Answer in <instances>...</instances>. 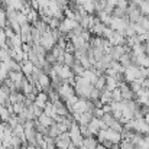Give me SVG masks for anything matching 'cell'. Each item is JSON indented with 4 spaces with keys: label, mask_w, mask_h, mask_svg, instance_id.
<instances>
[{
    "label": "cell",
    "mask_w": 149,
    "mask_h": 149,
    "mask_svg": "<svg viewBox=\"0 0 149 149\" xmlns=\"http://www.w3.org/2000/svg\"><path fill=\"white\" fill-rule=\"evenodd\" d=\"M123 75H125V81L129 83V84L133 83V81H136V80H143L142 71H141V67L139 65H129V67H126Z\"/></svg>",
    "instance_id": "obj_2"
},
{
    "label": "cell",
    "mask_w": 149,
    "mask_h": 149,
    "mask_svg": "<svg viewBox=\"0 0 149 149\" xmlns=\"http://www.w3.org/2000/svg\"><path fill=\"white\" fill-rule=\"evenodd\" d=\"M59 25H61V19H58L55 16H51L49 22H48V26L51 29H59Z\"/></svg>",
    "instance_id": "obj_32"
},
{
    "label": "cell",
    "mask_w": 149,
    "mask_h": 149,
    "mask_svg": "<svg viewBox=\"0 0 149 149\" xmlns=\"http://www.w3.org/2000/svg\"><path fill=\"white\" fill-rule=\"evenodd\" d=\"M10 67L7 62H0V78L4 81L6 78H9V74H10Z\"/></svg>",
    "instance_id": "obj_17"
},
{
    "label": "cell",
    "mask_w": 149,
    "mask_h": 149,
    "mask_svg": "<svg viewBox=\"0 0 149 149\" xmlns=\"http://www.w3.org/2000/svg\"><path fill=\"white\" fill-rule=\"evenodd\" d=\"M0 123H1V119H0Z\"/></svg>",
    "instance_id": "obj_44"
},
{
    "label": "cell",
    "mask_w": 149,
    "mask_h": 149,
    "mask_svg": "<svg viewBox=\"0 0 149 149\" xmlns=\"http://www.w3.org/2000/svg\"><path fill=\"white\" fill-rule=\"evenodd\" d=\"M133 130L142 135H148L149 125L145 122V119H133Z\"/></svg>",
    "instance_id": "obj_8"
},
{
    "label": "cell",
    "mask_w": 149,
    "mask_h": 149,
    "mask_svg": "<svg viewBox=\"0 0 149 149\" xmlns=\"http://www.w3.org/2000/svg\"><path fill=\"white\" fill-rule=\"evenodd\" d=\"M75 55L74 54H71V52H65L64 54V62L62 64H65V65H68V67H72L74 65V62H75Z\"/></svg>",
    "instance_id": "obj_24"
},
{
    "label": "cell",
    "mask_w": 149,
    "mask_h": 149,
    "mask_svg": "<svg viewBox=\"0 0 149 149\" xmlns=\"http://www.w3.org/2000/svg\"><path fill=\"white\" fill-rule=\"evenodd\" d=\"M56 42H58V39L55 38V35H54V32H52V29L48 28L44 33H42V36H41V45L45 48V49L49 52L55 45H56Z\"/></svg>",
    "instance_id": "obj_3"
},
{
    "label": "cell",
    "mask_w": 149,
    "mask_h": 149,
    "mask_svg": "<svg viewBox=\"0 0 149 149\" xmlns=\"http://www.w3.org/2000/svg\"><path fill=\"white\" fill-rule=\"evenodd\" d=\"M138 7H139V10L143 16H149V0H142Z\"/></svg>",
    "instance_id": "obj_28"
},
{
    "label": "cell",
    "mask_w": 149,
    "mask_h": 149,
    "mask_svg": "<svg viewBox=\"0 0 149 149\" xmlns=\"http://www.w3.org/2000/svg\"><path fill=\"white\" fill-rule=\"evenodd\" d=\"M10 117H12V113L9 111V109L6 106H0V119H1V122L7 123Z\"/></svg>",
    "instance_id": "obj_21"
},
{
    "label": "cell",
    "mask_w": 149,
    "mask_h": 149,
    "mask_svg": "<svg viewBox=\"0 0 149 149\" xmlns=\"http://www.w3.org/2000/svg\"><path fill=\"white\" fill-rule=\"evenodd\" d=\"M51 77L49 74H47V72H41L39 75H38V83L36 84H39L41 87H42V90L44 91H48V88L51 87Z\"/></svg>",
    "instance_id": "obj_10"
},
{
    "label": "cell",
    "mask_w": 149,
    "mask_h": 149,
    "mask_svg": "<svg viewBox=\"0 0 149 149\" xmlns=\"http://www.w3.org/2000/svg\"><path fill=\"white\" fill-rule=\"evenodd\" d=\"M136 65L139 67H145V68H149V55L148 54H143L141 56L136 58Z\"/></svg>",
    "instance_id": "obj_22"
},
{
    "label": "cell",
    "mask_w": 149,
    "mask_h": 149,
    "mask_svg": "<svg viewBox=\"0 0 149 149\" xmlns=\"http://www.w3.org/2000/svg\"><path fill=\"white\" fill-rule=\"evenodd\" d=\"M44 113H47L48 116H51V117L54 119V116L56 114V111H55V104H54L52 101H48V103H47V106L44 107Z\"/></svg>",
    "instance_id": "obj_26"
},
{
    "label": "cell",
    "mask_w": 149,
    "mask_h": 149,
    "mask_svg": "<svg viewBox=\"0 0 149 149\" xmlns=\"http://www.w3.org/2000/svg\"><path fill=\"white\" fill-rule=\"evenodd\" d=\"M106 78H107V84H106V88H107V90L113 91L114 88L119 87V81H117L114 77H107V75H106Z\"/></svg>",
    "instance_id": "obj_25"
},
{
    "label": "cell",
    "mask_w": 149,
    "mask_h": 149,
    "mask_svg": "<svg viewBox=\"0 0 149 149\" xmlns=\"http://www.w3.org/2000/svg\"><path fill=\"white\" fill-rule=\"evenodd\" d=\"M75 94L81 99H90V93H91V88H93V84L88 83L86 78H83L81 75H77L75 77Z\"/></svg>",
    "instance_id": "obj_1"
},
{
    "label": "cell",
    "mask_w": 149,
    "mask_h": 149,
    "mask_svg": "<svg viewBox=\"0 0 149 149\" xmlns=\"http://www.w3.org/2000/svg\"><path fill=\"white\" fill-rule=\"evenodd\" d=\"M119 88H120V91H122V97H123V100H135L136 99V93L132 90V87H130L129 83H126V81L120 83Z\"/></svg>",
    "instance_id": "obj_5"
},
{
    "label": "cell",
    "mask_w": 149,
    "mask_h": 149,
    "mask_svg": "<svg viewBox=\"0 0 149 149\" xmlns=\"http://www.w3.org/2000/svg\"><path fill=\"white\" fill-rule=\"evenodd\" d=\"M33 26H35V28H38V29H39L42 33H44V32H45V31L49 28V26H48V23H47V22H44L42 19H39L36 23H33Z\"/></svg>",
    "instance_id": "obj_33"
},
{
    "label": "cell",
    "mask_w": 149,
    "mask_h": 149,
    "mask_svg": "<svg viewBox=\"0 0 149 149\" xmlns=\"http://www.w3.org/2000/svg\"><path fill=\"white\" fill-rule=\"evenodd\" d=\"M106 26H107V25H104V23H101L100 20H97L88 31L91 32V35H96V36H101V38H103V33H104Z\"/></svg>",
    "instance_id": "obj_14"
},
{
    "label": "cell",
    "mask_w": 149,
    "mask_h": 149,
    "mask_svg": "<svg viewBox=\"0 0 149 149\" xmlns=\"http://www.w3.org/2000/svg\"><path fill=\"white\" fill-rule=\"evenodd\" d=\"M58 93H59L61 99L67 100L68 97H71V96L75 94V88H74V86H71L68 83H62V86L58 88Z\"/></svg>",
    "instance_id": "obj_7"
},
{
    "label": "cell",
    "mask_w": 149,
    "mask_h": 149,
    "mask_svg": "<svg viewBox=\"0 0 149 149\" xmlns=\"http://www.w3.org/2000/svg\"><path fill=\"white\" fill-rule=\"evenodd\" d=\"M48 101H49L48 93H47V91H39V93L36 94V99H35V103H33V104H36L38 107H41V109L44 110V107L47 106Z\"/></svg>",
    "instance_id": "obj_12"
},
{
    "label": "cell",
    "mask_w": 149,
    "mask_h": 149,
    "mask_svg": "<svg viewBox=\"0 0 149 149\" xmlns=\"http://www.w3.org/2000/svg\"><path fill=\"white\" fill-rule=\"evenodd\" d=\"M143 119H145V122H146V123H148V125H149V110H148V111H146V113H145V116H143Z\"/></svg>",
    "instance_id": "obj_42"
},
{
    "label": "cell",
    "mask_w": 149,
    "mask_h": 149,
    "mask_svg": "<svg viewBox=\"0 0 149 149\" xmlns=\"http://www.w3.org/2000/svg\"><path fill=\"white\" fill-rule=\"evenodd\" d=\"M100 125H101V119L94 116V117L91 119V122L87 125L88 129H90V132H91V135H97L100 130H101V126H100Z\"/></svg>",
    "instance_id": "obj_13"
},
{
    "label": "cell",
    "mask_w": 149,
    "mask_h": 149,
    "mask_svg": "<svg viewBox=\"0 0 149 149\" xmlns=\"http://www.w3.org/2000/svg\"><path fill=\"white\" fill-rule=\"evenodd\" d=\"M7 22H9V19H7V13H6V7H1V10H0V28H6L7 26Z\"/></svg>",
    "instance_id": "obj_27"
},
{
    "label": "cell",
    "mask_w": 149,
    "mask_h": 149,
    "mask_svg": "<svg viewBox=\"0 0 149 149\" xmlns=\"http://www.w3.org/2000/svg\"><path fill=\"white\" fill-rule=\"evenodd\" d=\"M36 122H38V123H41L42 126H47V127H49L51 125H54V123H55V122H54V119H52L51 116H48L47 113H42V114L36 119Z\"/></svg>",
    "instance_id": "obj_16"
},
{
    "label": "cell",
    "mask_w": 149,
    "mask_h": 149,
    "mask_svg": "<svg viewBox=\"0 0 149 149\" xmlns=\"http://www.w3.org/2000/svg\"><path fill=\"white\" fill-rule=\"evenodd\" d=\"M111 15L116 16V17H125V16H126V10H123V9H120V7H114V10H113Z\"/></svg>",
    "instance_id": "obj_40"
},
{
    "label": "cell",
    "mask_w": 149,
    "mask_h": 149,
    "mask_svg": "<svg viewBox=\"0 0 149 149\" xmlns=\"http://www.w3.org/2000/svg\"><path fill=\"white\" fill-rule=\"evenodd\" d=\"M80 130H81V135H83L84 138L91 136V132H90V129H88L87 125H80Z\"/></svg>",
    "instance_id": "obj_41"
},
{
    "label": "cell",
    "mask_w": 149,
    "mask_h": 149,
    "mask_svg": "<svg viewBox=\"0 0 149 149\" xmlns=\"http://www.w3.org/2000/svg\"><path fill=\"white\" fill-rule=\"evenodd\" d=\"M100 101L103 103V104H110L113 99H111V91L110 90H107V88H104V90H101V96H100Z\"/></svg>",
    "instance_id": "obj_19"
},
{
    "label": "cell",
    "mask_w": 149,
    "mask_h": 149,
    "mask_svg": "<svg viewBox=\"0 0 149 149\" xmlns=\"http://www.w3.org/2000/svg\"><path fill=\"white\" fill-rule=\"evenodd\" d=\"M106 84H107V78H106V74H101L97 77V80H96V83L93 84L96 88H99V90H104L106 88Z\"/></svg>",
    "instance_id": "obj_20"
},
{
    "label": "cell",
    "mask_w": 149,
    "mask_h": 149,
    "mask_svg": "<svg viewBox=\"0 0 149 149\" xmlns=\"http://www.w3.org/2000/svg\"><path fill=\"white\" fill-rule=\"evenodd\" d=\"M26 16H28V19H29V23H31V25L36 23V22L41 19V16H39V12H38L36 9H32V10H31V12H29Z\"/></svg>",
    "instance_id": "obj_23"
},
{
    "label": "cell",
    "mask_w": 149,
    "mask_h": 149,
    "mask_svg": "<svg viewBox=\"0 0 149 149\" xmlns=\"http://www.w3.org/2000/svg\"><path fill=\"white\" fill-rule=\"evenodd\" d=\"M109 42L111 44V47H116V45H125V44H126V36H125L122 32L114 31V33L110 36Z\"/></svg>",
    "instance_id": "obj_9"
},
{
    "label": "cell",
    "mask_w": 149,
    "mask_h": 149,
    "mask_svg": "<svg viewBox=\"0 0 149 149\" xmlns=\"http://www.w3.org/2000/svg\"><path fill=\"white\" fill-rule=\"evenodd\" d=\"M10 58H12V56H10V52H9V51L0 48V62H7Z\"/></svg>",
    "instance_id": "obj_35"
},
{
    "label": "cell",
    "mask_w": 149,
    "mask_h": 149,
    "mask_svg": "<svg viewBox=\"0 0 149 149\" xmlns=\"http://www.w3.org/2000/svg\"><path fill=\"white\" fill-rule=\"evenodd\" d=\"M48 135H49V136H52V138H56L58 135H61L59 127H58V125H56V123L51 125L49 127H48Z\"/></svg>",
    "instance_id": "obj_31"
},
{
    "label": "cell",
    "mask_w": 149,
    "mask_h": 149,
    "mask_svg": "<svg viewBox=\"0 0 149 149\" xmlns=\"http://www.w3.org/2000/svg\"><path fill=\"white\" fill-rule=\"evenodd\" d=\"M111 99H113V101H122V100H123V97H122V91H120L119 87L114 88V90L111 91Z\"/></svg>",
    "instance_id": "obj_36"
},
{
    "label": "cell",
    "mask_w": 149,
    "mask_h": 149,
    "mask_svg": "<svg viewBox=\"0 0 149 149\" xmlns=\"http://www.w3.org/2000/svg\"><path fill=\"white\" fill-rule=\"evenodd\" d=\"M78 25H80V23H78V20H75V19H72V17H64V19L61 20L59 31H61L64 35H67V33L72 32Z\"/></svg>",
    "instance_id": "obj_4"
},
{
    "label": "cell",
    "mask_w": 149,
    "mask_h": 149,
    "mask_svg": "<svg viewBox=\"0 0 149 149\" xmlns=\"http://www.w3.org/2000/svg\"><path fill=\"white\" fill-rule=\"evenodd\" d=\"M13 114H20L25 109V104L23 103H13Z\"/></svg>",
    "instance_id": "obj_38"
},
{
    "label": "cell",
    "mask_w": 149,
    "mask_h": 149,
    "mask_svg": "<svg viewBox=\"0 0 149 149\" xmlns=\"http://www.w3.org/2000/svg\"><path fill=\"white\" fill-rule=\"evenodd\" d=\"M100 96H101V90L99 88H96L94 86H93V88H91V93H90V100H100Z\"/></svg>",
    "instance_id": "obj_37"
},
{
    "label": "cell",
    "mask_w": 149,
    "mask_h": 149,
    "mask_svg": "<svg viewBox=\"0 0 149 149\" xmlns=\"http://www.w3.org/2000/svg\"><path fill=\"white\" fill-rule=\"evenodd\" d=\"M71 68H72V71H74L75 75H81V74L84 72V70H86V68L81 65V62H80L78 59H75V62H74V65H72Z\"/></svg>",
    "instance_id": "obj_30"
},
{
    "label": "cell",
    "mask_w": 149,
    "mask_h": 149,
    "mask_svg": "<svg viewBox=\"0 0 149 149\" xmlns=\"http://www.w3.org/2000/svg\"><path fill=\"white\" fill-rule=\"evenodd\" d=\"M35 67H36V65H35L32 61H29V59H28V61H22V62H20V71H22L26 77L33 74Z\"/></svg>",
    "instance_id": "obj_11"
},
{
    "label": "cell",
    "mask_w": 149,
    "mask_h": 149,
    "mask_svg": "<svg viewBox=\"0 0 149 149\" xmlns=\"http://www.w3.org/2000/svg\"><path fill=\"white\" fill-rule=\"evenodd\" d=\"M99 139H97V136L96 135H91V136H87V138H84V141H83V145L86 146L87 149H96L99 146Z\"/></svg>",
    "instance_id": "obj_15"
},
{
    "label": "cell",
    "mask_w": 149,
    "mask_h": 149,
    "mask_svg": "<svg viewBox=\"0 0 149 149\" xmlns=\"http://www.w3.org/2000/svg\"><path fill=\"white\" fill-rule=\"evenodd\" d=\"M68 1H72V0H68Z\"/></svg>",
    "instance_id": "obj_45"
},
{
    "label": "cell",
    "mask_w": 149,
    "mask_h": 149,
    "mask_svg": "<svg viewBox=\"0 0 149 149\" xmlns=\"http://www.w3.org/2000/svg\"><path fill=\"white\" fill-rule=\"evenodd\" d=\"M94 116H93V113H90V111H83V113H80V119H78V123L80 125H88L90 122H91V119H93Z\"/></svg>",
    "instance_id": "obj_18"
},
{
    "label": "cell",
    "mask_w": 149,
    "mask_h": 149,
    "mask_svg": "<svg viewBox=\"0 0 149 149\" xmlns=\"http://www.w3.org/2000/svg\"><path fill=\"white\" fill-rule=\"evenodd\" d=\"M42 149H48V148H42Z\"/></svg>",
    "instance_id": "obj_43"
},
{
    "label": "cell",
    "mask_w": 149,
    "mask_h": 149,
    "mask_svg": "<svg viewBox=\"0 0 149 149\" xmlns=\"http://www.w3.org/2000/svg\"><path fill=\"white\" fill-rule=\"evenodd\" d=\"M101 120H103L107 126H110V125H111V122L114 120V117H113V114H111V113H104V114H103V117H101Z\"/></svg>",
    "instance_id": "obj_39"
},
{
    "label": "cell",
    "mask_w": 149,
    "mask_h": 149,
    "mask_svg": "<svg viewBox=\"0 0 149 149\" xmlns=\"http://www.w3.org/2000/svg\"><path fill=\"white\" fill-rule=\"evenodd\" d=\"M104 135H106V141H110L114 145H119L122 142V133L114 130V129H111V127L104 129Z\"/></svg>",
    "instance_id": "obj_6"
},
{
    "label": "cell",
    "mask_w": 149,
    "mask_h": 149,
    "mask_svg": "<svg viewBox=\"0 0 149 149\" xmlns=\"http://www.w3.org/2000/svg\"><path fill=\"white\" fill-rule=\"evenodd\" d=\"M16 20L19 22L20 26H25V25H29V19L28 16L23 13V12H17V16H16Z\"/></svg>",
    "instance_id": "obj_29"
},
{
    "label": "cell",
    "mask_w": 149,
    "mask_h": 149,
    "mask_svg": "<svg viewBox=\"0 0 149 149\" xmlns=\"http://www.w3.org/2000/svg\"><path fill=\"white\" fill-rule=\"evenodd\" d=\"M109 127H111V129H114V130H117V132H120V133H122V130H123V123H122L120 120L114 119V120L111 122V125H110Z\"/></svg>",
    "instance_id": "obj_34"
}]
</instances>
